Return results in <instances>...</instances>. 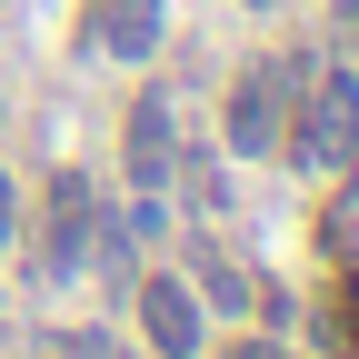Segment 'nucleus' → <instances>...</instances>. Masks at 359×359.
<instances>
[{
	"instance_id": "obj_1",
	"label": "nucleus",
	"mask_w": 359,
	"mask_h": 359,
	"mask_svg": "<svg viewBox=\"0 0 359 359\" xmlns=\"http://www.w3.org/2000/svg\"><path fill=\"white\" fill-rule=\"evenodd\" d=\"M290 150L330 180H359V80L330 70L320 90H299V120H290Z\"/></svg>"
},
{
	"instance_id": "obj_2",
	"label": "nucleus",
	"mask_w": 359,
	"mask_h": 359,
	"mask_svg": "<svg viewBox=\"0 0 359 359\" xmlns=\"http://www.w3.org/2000/svg\"><path fill=\"white\" fill-rule=\"evenodd\" d=\"M299 70H309V60H250V80L230 90V150H240V160H280V150H290Z\"/></svg>"
},
{
	"instance_id": "obj_3",
	"label": "nucleus",
	"mask_w": 359,
	"mask_h": 359,
	"mask_svg": "<svg viewBox=\"0 0 359 359\" xmlns=\"http://www.w3.org/2000/svg\"><path fill=\"white\" fill-rule=\"evenodd\" d=\"M90 240H100V190H90V170H50V190H40V259L70 280L90 259Z\"/></svg>"
},
{
	"instance_id": "obj_4",
	"label": "nucleus",
	"mask_w": 359,
	"mask_h": 359,
	"mask_svg": "<svg viewBox=\"0 0 359 359\" xmlns=\"http://www.w3.org/2000/svg\"><path fill=\"white\" fill-rule=\"evenodd\" d=\"M120 150H130V190H170V170H180V110H170V90H160V80L130 100Z\"/></svg>"
},
{
	"instance_id": "obj_5",
	"label": "nucleus",
	"mask_w": 359,
	"mask_h": 359,
	"mask_svg": "<svg viewBox=\"0 0 359 359\" xmlns=\"http://www.w3.org/2000/svg\"><path fill=\"white\" fill-rule=\"evenodd\" d=\"M140 330H150V349H160V359H200L210 309H200V290L180 280V269H150V280H140Z\"/></svg>"
},
{
	"instance_id": "obj_6",
	"label": "nucleus",
	"mask_w": 359,
	"mask_h": 359,
	"mask_svg": "<svg viewBox=\"0 0 359 359\" xmlns=\"http://www.w3.org/2000/svg\"><path fill=\"white\" fill-rule=\"evenodd\" d=\"M160 11H170V0H100L90 40H100L110 60H150V50H160Z\"/></svg>"
},
{
	"instance_id": "obj_7",
	"label": "nucleus",
	"mask_w": 359,
	"mask_h": 359,
	"mask_svg": "<svg viewBox=\"0 0 359 359\" xmlns=\"http://www.w3.org/2000/svg\"><path fill=\"white\" fill-rule=\"evenodd\" d=\"M190 269H200V290L230 309V320H250V299H259V290H250V269H240V259H219V250L200 240V250H190Z\"/></svg>"
},
{
	"instance_id": "obj_8",
	"label": "nucleus",
	"mask_w": 359,
	"mask_h": 359,
	"mask_svg": "<svg viewBox=\"0 0 359 359\" xmlns=\"http://www.w3.org/2000/svg\"><path fill=\"white\" fill-rule=\"evenodd\" d=\"M20 230V190H11V170H0V240Z\"/></svg>"
},
{
	"instance_id": "obj_9",
	"label": "nucleus",
	"mask_w": 359,
	"mask_h": 359,
	"mask_svg": "<svg viewBox=\"0 0 359 359\" xmlns=\"http://www.w3.org/2000/svg\"><path fill=\"white\" fill-rule=\"evenodd\" d=\"M60 359H110V339H80V330H70V339H60Z\"/></svg>"
},
{
	"instance_id": "obj_10",
	"label": "nucleus",
	"mask_w": 359,
	"mask_h": 359,
	"mask_svg": "<svg viewBox=\"0 0 359 359\" xmlns=\"http://www.w3.org/2000/svg\"><path fill=\"white\" fill-rule=\"evenodd\" d=\"M230 359H280V349H250V339H240V349H230Z\"/></svg>"
},
{
	"instance_id": "obj_11",
	"label": "nucleus",
	"mask_w": 359,
	"mask_h": 359,
	"mask_svg": "<svg viewBox=\"0 0 359 359\" xmlns=\"http://www.w3.org/2000/svg\"><path fill=\"white\" fill-rule=\"evenodd\" d=\"M0 120H11V100H0Z\"/></svg>"
},
{
	"instance_id": "obj_12",
	"label": "nucleus",
	"mask_w": 359,
	"mask_h": 359,
	"mask_svg": "<svg viewBox=\"0 0 359 359\" xmlns=\"http://www.w3.org/2000/svg\"><path fill=\"white\" fill-rule=\"evenodd\" d=\"M250 11H269V0H250Z\"/></svg>"
}]
</instances>
